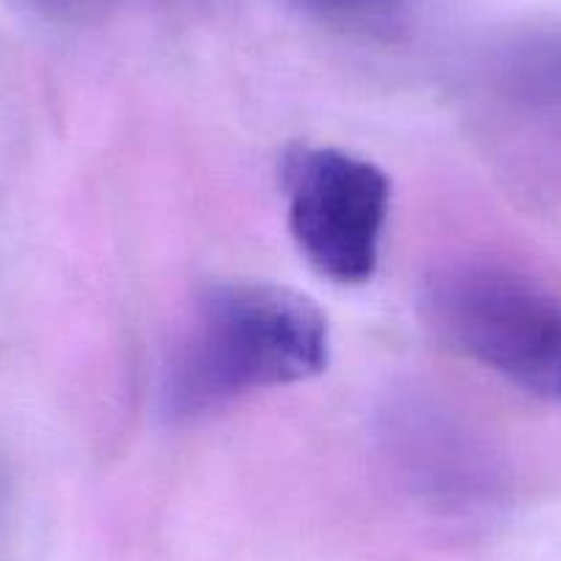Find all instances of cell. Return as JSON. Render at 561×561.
<instances>
[{
  "label": "cell",
  "instance_id": "cell-1",
  "mask_svg": "<svg viewBox=\"0 0 561 561\" xmlns=\"http://www.w3.org/2000/svg\"><path fill=\"white\" fill-rule=\"evenodd\" d=\"M331 331L317 304L267 280H218L196 295L163 371V410L202 419L242 397L325 371Z\"/></svg>",
  "mask_w": 561,
  "mask_h": 561
},
{
  "label": "cell",
  "instance_id": "cell-2",
  "mask_svg": "<svg viewBox=\"0 0 561 561\" xmlns=\"http://www.w3.org/2000/svg\"><path fill=\"white\" fill-rule=\"evenodd\" d=\"M421 309L446 344L520 391L561 404V298L510 264L455 262L424 284Z\"/></svg>",
  "mask_w": 561,
  "mask_h": 561
},
{
  "label": "cell",
  "instance_id": "cell-3",
  "mask_svg": "<svg viewBox=\"0 0 561 561\" xmlns=\"http://www.w3.org/2000/svg\"><path fill=\"white\" fill-rule=\"evenodd\" d=\"M280 187L306 262L342 287L369 284L391 213L386 171L342 149L298 144L280 160Z\"/></svg>",
  "mask_w": 561,
  "mask_h": 561
},
{
  "label": "cell",
  "instance_id": "cell-4",
  "mask_svg": "<svg viewBox=\"0 0 561 561\" xmlns=\"http://www.w3.org/2000/svg\"><path fill=\"white\" fill-rule=\"evenodd\" d=\"M306 9H317V12H344V9H360L371 7V3H382V0H295Z\"/></svg>",
  "mask_w": 561,
  "mask_h": 561
}]
</instances>
